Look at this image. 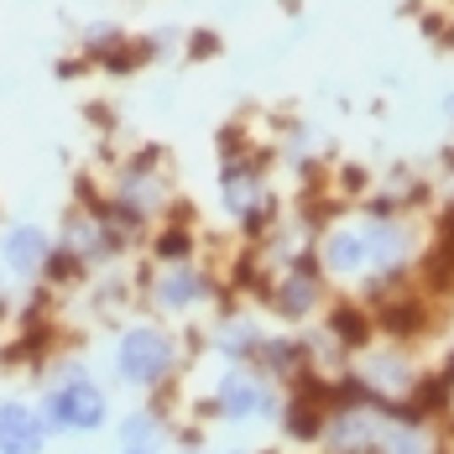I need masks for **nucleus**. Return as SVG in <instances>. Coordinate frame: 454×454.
Masks as SVG:
<instances>
[{
    "label": "nucleus",
    "instance_id": "nucleus-1",
    "mask_svg": "<svg viewBox=\"0 0 454 454\" xmlns=\"http://www.w3.org/2000/svg\"><path fill=\"white\" fill-rule=\"evenodd\" d=\"M173 334L157 329V324H131L121 340H115V376L126 387H162L173 376Z\"/></svg>",
    "mask_w": 454,
    "mask_h": 454
},
{
    "label": "nucleus",
    "instance_id": "nucleus-2",
    "mask_svg": "<svg viewBox=\"0 0 454 454\" xmlns=\"http://www.w3.org/2000/svg\"><path fill=\"white\" fill-rule=\"evenodd\" d=\"M43 418L52 434H99L110 423V397L94 387L90 376H58L47 387Z\"/></svg>",
    "mask_w": 454,
    "mask_h": 454
},
{
    "label": "nucleus",
    "instance_id": "nucleus-3",
    "mask_svg": "<svg viewBox=\"0 0 454 454\" xmlns=\"http://www.w3.org/2000/svg\"><path fill=\"white\" fill-rule=\"evenodd\" d=\"M47 418L27 403H0V454H47Z\"/></svg>",
    "mask_w": 454,
    "mask_h": 454
},
{
    "label": "nucleus",
    "instance_id": "nucleus-4",
    "mask_svg": "<svg viewBox=\"0 0 454 454\" xmlns=\"http://www.w3.org/2000/svg\"><path fill=\"white\" fill-rule=\"evenodd\" d=\"M329 450L334 454H381V434H387V423L376 418V412H361V408H345L329 418Z\"/></svg>",
    "mask_w": 454,
    "mask_h": 454
},
{
    "label": "nucleus",
    "instance_id": "nucleus-5",
    "mask_svg": "<svg viewBox=\"0 0 454 454\" xmlns=\"http://www.w3.org/2000/svg\"><path fill=\"white\" fill-rule=\"evenodd\" d=\"M215 408H220V418H235V423L267 418L272 412V387L256 381V376H246V371H230L225 381H220V392H215Z\"/></svg>",
    "mask_w": 454,
    "mask_h": 454
},
{
    "label": "nucleus",
    "instance_id": "nucleus-6",
    "mask_svg": "<svg viewBox=\"0 0 454 454\" xmlns=\"http://www.w3.org/2000/svg\"><path fill=\"white\" fill-rule=\"evenodd\" d=\"M0 256H5V267H11L16 277H37V272H47L52 246H47V235L37 225H11V230H5Z\"/></svg>",
    "mask_w": 454,
    "mask_h": 454
},
{
    "label": "nucleus",
    "instance_id": "nucleus-7",
    "mask_svg": "<svg viewBox=\"0 0 454 454\" xmlns=\"http://www.w3.org/2000/svg\"><path fill=\"white\" fill-rule=\"evenodd\" d=\"M152 298H157L162 309H193V303H204V298H209V277L193 272V267H168V272L157 277Z\"/></svg>",
    "mask_w": 454,
    "mask_h": 454
},
{
    "label": "nucleus",
    "instance_id": "nucleus-8",
    "mask_svg": "<svg viewBox=\"0 0 454 454\" xmlns=\"http://www.w3.org/2000/svg\"><path fill=\"white\" fill-rule=\"evenodd\" d=\"M324 267L329 272H361L365 267V235L361 230H334L324 240Z\"/></svg>",
    "mask_w": 454,
    "mask_h": 454
},
{
    "label": "nucleus",
    "instance_id": "nucleus-9",
    "mask_svg": "<svg viewBox=\"0 0 454 454\" xmlns=\"http://www.w3.org/2000/svg\"><path fill=\"white\" fill-rule=\"evenodd\" d=\"M225 199L235 215H256V204H262V183H256V173H251V162H230L225 168Z\"/></svg>",
    "mask_w": 454,
    "mask_h": 454
},
{
    "label": "nucleus",
    "instance_id": "nucleus-10",
    "mask_svg": "<svg viewBox=\"0 0 454 454\" xmlns=\"http://www.w3.org/2000/svg\"><path fill=\"white\" fill-rule=\"evenodd\" d=\"M314 298H318V287H314V277L309 272H293V277H282L277 282V314H287V318H303L309 309H314Z\"/></svg>",
    "mask_w": 454,
    "mask_h": 454
},
{
    "label": "nucleus",
    "instance_id": "nucleus-11",
    "mask_svg": "<svg viewBox=\"0 0 454 454\" xmlns=\"http://www.w3.org/2000/svg\"><path fill=\"white\" fill-rule=\"evenodd\" d=\"M157 439H162V418H157V412H131V418L121 423V450L157 454Z\"/></svg>",
    "mask_w": 454,
    "mask_h": 454
},
{
    "label": "nucleus",
    "instance_id": "nucleus-12",
    "mask_svg": "<svg viewBox=\"0 0 454 454\" xmlns=\"http://www.w3.org/2000/svg\"><path fill=\"white\" fill-rule=\"evenodd\" d=\"M365 381H371V387H387V392H397V387H403V392H408V365L403 361H392V356H387V361H376L371 365V371H365Z\"/></svg>",
    "mask_w": 454,
    "mask_h": 454
},
{
    "label": "nucleus",
    "instance_id": "nucleus-13",
    "mask_svg": "<svg viewBox=\"0 0 454 454\" xmlns=\"http://www.w3.org/2000/svg\"><path fill=\"white\" fill-rule=\"evenodd\" d=\"M220 345H225L230 356H251L262 340H256V329L251 324H225V334H220Z\"/></svg>",
    "mask_w": 454,
    "mask_h": 454
},
{
    "label": "nucleus",
    "instance_id": "nucleus-14",
    "mask_svg": "<svg viewBox=\"0 0 454 454\" xmlns=\"http://www.w3.org/2000/svg\"><path fill=\"white\" fill-rule=\"evenodd\" d=\"M152 251H157L162 262H178V267H183V256H188V235H183V230H168V235H157V246H152Z\"/></svg>",
    "mask_w": 454,
    "mask_h": 454
},
{
    "label": "nucleus",
    "instance_id": "nucleus-15",
    "mask_svg": "<svg viewBox=\"0 0 454 454\" xmlns=\"http://www.w3.org/2000/svg\"><path fill=\"white\" fill-rule=\"evenodd\" d=\"M334 334H340L345 345H361V340H365V318L350 314V309H345V314H334Z\"/></svg>",
    "mask_w": 454,
    "mask_h": 454
},
{
    "label": "nucleus",
    "instance_id": "nucleus-16",
    "mask_svg": "<svg viewBox=\"0 0 454 454\" xmlns=\"http://www.w3.org/2000/svg\"><path fill=\"white\" fill-rule=\"evenodd\" d=\"M0 303H5V277H0Z\"/></svg>",
    "mask_w": 454,
    "mask_h": 454
}]
</instances>
